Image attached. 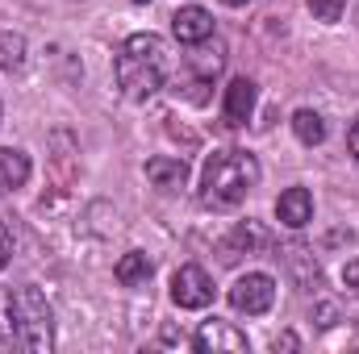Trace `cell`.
I'll return each instance as SVG.
<instances>
[{
    "instance_id": "cell-1",
    "label": "cell",
    "mask_w": 359,
    "mask_h": 354,
    "mask_svg": "<svg viewBox=\"0 0 359 354\" xmlns=\"http://www.w3.org/2000/svg\"><path fill=\"white\" fill-rule=\"evenodd\" d=\"M0 342L17 346V351H29V354H46L55 346L50 304H46V296L34 283L0 296Z\"/></svg>"
},
{
    "instance_id": "cell-2",
    "label": "cell",
    "mask_w": 359,
    "mask_h": 354,
    "mask_svg": "<svg viewBox=\"0 0 359 354\" xmlns=\"http://www.w3.org/2000/svg\"><path fill=\"white\" fill-rule=\"evenodd\" d=\"M113 76L130 100H151L168 84V42L159 34H130L117 50Z\"/></svg>"
},
{
    "instance_id": "cell-3",
    "label": "cell",
    "mask_w": 359,
    "mask_h": 354,
    "mask_svg": "<svg viewBox=\"0 0 359 354\" xmlns=\"http://www.w3.org/2000/svg\"><path fill=\"white\" fill-rule=\"evenodd\" d=\"M259 183V159L247 150H213L201 171V200L209 208H238Z\"/></svg>"
},
{
    "instance_id": "cell-4",
    "label": "cell",
    "mask_w": 359,
    "mask_h": 354,
    "mask_svg": "<svg viewBox=\"0 0 359 354\" xmlns=\"http://www.w3.org/2000/svg\"><path fill=\"white\" fill-rule=\"evenodd\" d=\"M230 304H234L238 313H247V317L268 313L271 304H276V279H271V275H264V271L243 275V279L230 288Z\"/></svg>"
},
{
    "instance_id": "cell-5",
    "label": "cell",
    "mask_w": 359,
    "mask_h": 354,
    "mask_svg": "<svg viewBox=\"0 0 359 354\" xmlns=\"http://www.w3.org/2000/svg\"><path fill=\"white\" fill-rule=\"evenodd\" d=\"M172 300H176L180 309H209L213 304V279H209V271L196 263L180 267L176 275H172Z\"/></svg>"
},
{
    "instance_id": "cell-6",
    "label": "cell",
    "mask_w": 359,
    "mask_h": 354,
    "mask_svg": "<svg viewBox=\"0 0 359 354\" xmlns=\"http://www.w3.org/2000/svg\"><path fill=\"white\" fill-rule=\"evenodd\" d=\"M192 346L201 354H243L247 351V334L243 330H234L230 321H205L201 330H196V338H192Z\"/></svg>"
},
{
    "instance_id": "cell-7",
    "label": "cell",
    "mask_w": 359,
    "mask_h": 354,
    "mask_svg": "<svg viewBox=\"0 0 359 354\" xmlns=\"http://www.w3.org/2000/svg\"><path fill=\"white\" fill-rule=\"evenodd\" d=\"M172 34H176L184 46H201V42H209V38H213V17H209V8H201V4H184V8H176V17H172Z\"/></svg>"
},
{
    "instance_id": "cell-8",
    "label": "cell",
    "mask_w": 359,
    "mask_h": 354,
    "mask_svg": "<svg viewBox=\"0 0 359 354\" xmlns=\"http://www.w3.org/2000/svg\"><path fill=\"white\" fill-rule=\"evenodd\" d=\"M276 217H280V225H288V229H305V225L313 221V196H309L305 187H288V192H280V200H276Z\"/></svg>"
},
{
    "instance_id": "cell-9",
    "label": "cell",
    "mask_w": 359,
    "mask_h": 354,
    "mask_svg": "<svg viewBox=\"0 0 359 354\" xmlns=\"http://www.w3.org/2000/svg\"><path fill=\"white\" fill-rule=\"evenodd\" d=\"M222 113H226V121H230V125L251 121V113H255V80H247V76L230 80L226 100H222Z\"/></svg>"
},
{
    "instance_id": "cell-10",
    "label": "cell",
    "mask_w": 359,
    "mask_h": 354,
    "mask_svg": "<svg viewBox=\"0 0 359 354\" xmlns=\"http://www.w3.org/2000/svg\"><path fill=\"white\" fill-rule=\"evenodd\" d=\"M147 179L155 187H184L188 183V163L180 155H159V159L147 163Z\"/></svg>"
},
{
    "instance_id": "cell-11",
    "label": "cell",
    "mask_w": 359,
    "mask_h": 354,
    "mask_svg": "<svg viewBox=\"0 0 359 354\" xmlns=\"http://www.w3.org/2000/svg\"><path fill=\"white\" fill-rule=\"evenodd\" d=\"M25 179H29V155L13 150V146H0V196L21 187Z\"/></svg>"
},
{
    "instance_id": "cell-12",
    "label": "cell",
    "mask_w": 359,
    "mask_h": 354,
    "mask_svg": "<svg viewBox=\"0 0 359 354\" xmlns=\"http://www.w3.org/2000/svg\"><path fill=\"white\" fill-rule=\"evenodd\" d=\"M151 271H155V263H151L142 250L121 255L117 267H113V275H117V283H121V288H138V283H147V279H151Z\"/></svg>"
},
{
    "instance_id": "cell-13",
    "label": "cell",
    "mask_w": 359,
    "mask_h": 354,
    "mask_svg": "<svg viewBox=\"0 0 359 354\" xmlns=\"http://www.w3.org/2000/svg\"><path fill=\"white\" fill-rule=\"evenodd\" d=\"M268 246V234L255 225V221H247V225H238L234 234H230V242H226V259H238V255H255V250H264Z\"/></svg>"
},
{
    "instance_id": "cell-14",
    "label": "cell",
    "mask_w": 359,
    "mask_h": 354,
    "mask_svg": "<svg viewBox=\"0 0 359 354\" xmlns=\"http://www.w3.org/2000/svg\"><path fill=\"white\" fill-rule=\"evenodd\" d=\"M292 134H297L305 146L326 142V121H322V113H313V108H297V113H292Z\"/></svg>"
},
{
    "instance_id": "cell-15",
    "label": "cell",
    "mask_w": 359,
    "mask_h": 354,
    "mask_svg": "<svg viewBox=\"0 0 359 354\" xmlns=\"http://www.w3.org/2000/svg\"><path fill=\"white\" fill-rule=\"evenodd\" d=\"M0 67L21 71L25 67V38L21 34H0Z\"/></svg>"
},
{
    "instance_id": "cell-16",
    "label": "cell",
    "mask_w": 359,
    "mask_h": 354,
    "mask_svg": "<svg viewBox=\"0 0 359 354\" xmlns=\"http://www.w3.org/2000/svg\"><path fill=\"white\" fill-rule=\"evenodd\" d=\"M309 4V13L318 17V21H326V25H334L339 17H343V8H347V0H305Z\"/></svg>"
},
{
    "instance_id": "cell-17",
    "label": "cell",
    "mask_w": 359,
    "mask_h": 354,
    "mask_svg": "<svg viewBox=\"0 0 359 354\" xmlns=\"http://www.w3.org/2000/svg\"><path fill=\"white\" fill-rule=\"evenodd\" d=\"M8 255H13V234H8L4 221H0V271L8 267Z\"/></svg>"
},
{
    "instance_id": "cell-18",
    "label": "cell",
    "mask_w": 359,
    "mask_h": 354,
    "mask_svg": "<svg viewBox=\"0 0 359 354\" xmlns=\"http://www.w3.org/2000/svg\"><path fill=\"white\" fill-rule=\"evenodd\" d=\"M343 283H347L351 292H359V259H351V263L343 267Z\"/></svg>"
},
{
    "instance_id": "cell-19",
    "label": "cell",
    "mask_w": 359,
    "mask_h": 354,
    "mask_svg": "<svg viewBox=\"0 0 359 354\" xmlns=\"http://www.w3.org/2000/svg\"><path fill=\"white\" fill-rule=\"evenodd\" d=\"M271 351H276V354H280V351H297V338H292V334H280V338L271 342Z\"/></svg>"
},
{
    "instance_id": "cell-20",
    "label": "cell",
    "mask_w": 359,
    "mask_h": 354,
    "mask_svg": "<svg viewBox=\"0 0 359 354\" xmlns=\"http://www.w3.org/2000/svg\"><path fill=\"white\" fill-rule=\"evenodd\" d=\"M347 146H351V155L359 159V121L351 125V129H347Z\"/></svg>"
},
{
    "instance_id": "cell-21",
    "label": "cell",
    "mask_w": 359,
    "mask_h": 354,
    "mask_svg": "<svg viewBox=\"0 0 359 354\" xmlns=\"http://www.w3.org/2000/svg\"><path fill=\"white\" fill-rule=\"evenodd\" d=\"M222 4H230V8H243V4H251V0H222Z\"/></svg>"
},
{
    "instance_id": "cell-22",
    "label": "cell",
    "mask_w": 359,
    "mask_h": 354,
    "mask_svg": "<svg viewBox=\"0 0 359 354\" xmlns=\"http://www.w3.org/2000/svg\"><path fill=\"white\" fill-rule=\"evenodd\" d=\"M134 4H151V0H134Z\"/></svg>"
}]
</instances>
